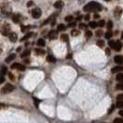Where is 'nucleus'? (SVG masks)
I'll use <instances>...</instances> for the list:
<instances>
[{
  "label": "nucleus",
  "mask_w": 123,
  "mask_h": 123,
  "mask_svg": "<svg viewBox=\"0 0 123 123\" xmlns=\"http://www.w3.org/2000/svg\"><path fill=\"white\" fill-rule=\"evenodd\" d=\"M105 37L106 38V39H110L111 37H112V32L111 31H108V32H106V34H105Z\"/></svg>",
  "instance_id": "nucleus-20"
},
{
  "label": "nucleus",
  "mask_w": 123,
  "mask_h": 123,
  "mask_svg": "<svg viewBox=\"0 0 123 123\" xmlns=\"http://www.w3.org/2000/svg\"><path fill=\"white\" fill-rule=\"evenodd\" d=\"M65 30H66V26L64 24H58L57 25V31L58 32H63Z\"/></svg>",
  "instance_id": "nucleus-16"
},
{
  "label": "nucleus",
  "mask_w": 123,
  "mask_h": 123,
  "mask_svg": "<svg viewBox=\"0 0 123 123\" xmlns=\"http://www.w3.org/2000/svg\"><path fill=\"white\" fill-rule=\"evenodd\" d=\"M22 32H25L26 31V29H28V27H24V26H22Z\"/></svg>",
  "instance_id": "nucleus-43"
},
{
  "label": "nucleus",
  "mask_w": 123,
  "mask_h": 123,
  "mask_svg": "<svg viewBox=\"0 0 123 123\" xmlns=\"http://www.w3.org/2000/svg\"><path fill=\"white\" fill-rule=\"evenodd\" d=\"M12 21L15 23H19V21H20V15L19 14H14L12 16Z\"/></svg>",
  "instance_id": "nucleus-10"
},
{
  "label": "nucleus",
  "mask_w": 123,
  "mask_h": 123,
  "mask_svg": "<svg viewBox=\"0 0 123 123\" xmlns=\"http://www.w3.org/2000/svg\"><path fill=\"white\" fill-rule=\"evenodd\" d=\"M102 9V5L97 2H90L83 7V10L85 12H98V11H101Z\"/></svg>",
  "instance_id": "nucleus-1"
},
{
  "label": "nucleus",
  "mask_w": 123,
  "mask_h": 123,
  "mask_svg": "<svg viewBox=\"0 0 123 123\" xmlns=\"http://www.w3.org/2000/svg\"><path fill=\"white\" fill-rule=\"evenodd\" d=\"M102 34H103V31H102V30H98V31L96 32V35H97L98 37H100Z\"/></svg>",
  "instance_id": "nucleus-34"
},
{
  "label": "nucleus",
  "mask_w": 123,
  "mask_h": 123,
  "mask_svg": "<svg viewBox=\"0 0 123 123\" xmlns=\"http://www.w3.org/2000/svg\"><path fill=\"white\" fill-rule=\"evenodd\" d=\"M122 98H123L122 94H120V95H118L117 96V101H123Z\"/></svg>",
  "instance_id": "nucleus-32"
},
{
  "label": "nucleus",
  "mask_w": 123,
  "mask_h": 123,
  "mask_svg": "<svg viewBox=\"0 0 123 123\" xmlns=\"http://www.w3.org/2000/svg\"><path fill=\"white\" fill-rule=\"evenodd\" d=\"M33 34H34L33 33H28V34H26V35H25L23 38H21V41H26V40H28V39H29L31 36H33Z\"/></svg>",
  "instance_id": "nucleus-15"
},
{
  "label": "nucleus",
  "mask_w": 123,
  "mask_h": 123,
  "mask_svg": "<svg viewBox=\"0 0 123 123\" xmlns=\"http://www.w3.org/2000/svg\"><path fill=\"white\" fill-rule=\"evenodd\" d=\"M94 18H95V19H98V18H99V15H98V14H95V15H94Z\"/></svg>",
  "instance_id": "nucleus-44"
},
{
  "label": "nucleus",
  "mask_w": 123,
  "mask_h": 123,
  "mask_svg": "<svg viewBox=\"0 0 123 123\" xmlns=\"http://www.w3.org/2000/svg\"><path fill=\"white\" fill-rule=\"evenodd\" d=\"M60 38H61V40L63 42H68V36L67 34H62L61 36H60Z\"/></svg>",
  "instance_id": "nucleus-21"
},
{
  "label": "nucleus",
  "mask_w": 123,
  "mask_h": 123,
  "mask_svg": "<svg viewBox=\"0 0 123 123\" xmlns=\"http://www.w3.org/2000/svg\"><path fill=\"white\" fill-rule=\"evenodd\" d=\"M8 77H9V79H10L11 81H14V76L12 73H8Z\"/></svg>",
  "instance_id": "nucleus-39"
},
{
  "label": "nucleus",
  "mask_w": 123,
  "mask_h": 123,
  "mask_svg": "<svg viewBox=\"0 0 123 123\" xmlns=\"http://www.w3.org/2000/svg\"><path fill=\"white\" fill-rule=\"evenodd\" d=\"M85 20H86V21H89V20H90L89 15H86V16H85Z\"/></svg>",
  "instance_id": "nucleus-42"
},
{
  "label": "nucleus",
  "mask_w": 123,
  "mask_h": 123,
  "mask_svg": "<svg viewBox=\"0 0 123 123\" xmlns=\"http://www.w3.org/2000/svg\"><path fill=\"white\" fill-rule=\"evenodd\" d=\"M46 60H47V62H50V63H56V59L53 56H47Z\"/></svg>",
  "instance_id": "nucleus-12"
},
{
  "label": "nucleus",
  "mask_w": 123,
  "mask_h": 123,
  "mask_svg": "<svg viewBox=\"0 0 123 123\" xmlns=\"http://www.w3.org/2000/svg\"><path fill=\"white\" fill-rule=\"evenodd\" d=\"M96 44H97V45L99 47H104V45H105V42L103 41V40H98Z\"/></svg>",
  "instance_id": "nucleus-24"
},
{
  "label": "nucleus",
  "mask_w": 123,
  "mask_h": 123,
  "mask_svg": "<svg viewBox=\"0 0 123 123\" xmlns=\"http://www.w3.org/2000/svg\"><path fill=\"white\" fill-rule=\"evenodd\" d=\"M38 103H40V101H39L37 98H34V104H35V106H38ZM37 107H38V106H37Z\"/></svg>",
  "instance_id": "nucleus-38"
},
{
  "label": "nucleus",
  "mask_w": 123,
  "mask_h": 123,
  "mask_svg": "<svg viewBox=\"0 0 123 123\" xmlns=\"http://www.w3.org/2000/svg\"><path fill=\"white\" fill-rule=\"evenodd\" d=\"M114 123H123V119L120 118V117L115 118V119H114Z\"/></svg>",
  "instance_id": "nucleus-30"
},
{
  "label": "nucleus",
  "mask_w": 123,
  "mask_h": 123,
  "mask_svg": "<svg viewBox=\"0 0 123 123\" xmlns=\"http://www.w3.org/2000/svg\"><path fill=\"white\" fill-rule=\"evenodd\" d=\"M63 5H64V3L62 2L61 0H58V1H56L55 4H54V7L56 8H61L63 7Z\"/></svg>",
  "instance_id": "nucleus-9"
},
{
  "label": "nucleus",
  "mask_w": 123,
  "mask_h": 123,
  "mask_svg": "<svg viewBox=\"0 0 123 123\" xmlns=\"http://www.w3.org/2000/svg\"><path fill=\"white\" fill-rule=\"evenodd\" d=\"M82 19V16H79V17H77V21H81Z\"/></svg>",
  "instance_id": "nucleus-46"
},
{
  "label": "nucleus",
  "mask_w": 123,
  "mask_h": 123,
  "mask_svg": "<svg viewBox=\"0 0 123 123\" xmlns=\"http://www.w3.org/2000/svg\"><path fill=\"white\" fill-rule=\"evenodd\" d=\"M1 33L3 35H8V30L7 29H5V27L2 29V31H1Z\"/></svg>",
  "instance_id": "nucleus-29"
},
{
  "label": "nucleus",
  "mask_w": 123,
  "mask_h": 123,
  "mask_svg": "<svg viewBox=\"0 0 123 123\" xmlns=\"http://www.w3.org/2000/svg\"><path fill=\"white\" fill-rule=\"evenodd\" d=\"M123 106V101H117V107L122 108Z\"/></svg>",
  "instance_id": "nucleus-28"
},
{
  "label": "nucleus",
  "mask_w": 123,
  "mask_h": 123,
  "mask_svg": "<svg viewBox=\"0 0 123 123\" xmlns=\"http://www.w3.org/2000/svg\"><path fill=\"white\" fill-rule=\"evenodd\" d=\"M35 52H36V54L37 55H39V56H41V55H44L45 53V50H43V49H35Z\"/></svg>",
  "instance_id": "nucleus-18"
},
{
  "label": "nucleus",
  "mask_w": 123,
  "mask_h": 123,
  "mask_svg": "<svg viewBox=\"0 0 123 123\" xmlns=\"http://www.w3.org/2000/svg\"><path fill=\"white\" fill-rule=\"evenodd\" d=\"M112 27H113V23L111 21H109L107 22V28H108V30H110V29H112Z\"/></svg>",
  "instance_id": "nucleus-33"
},
{
  "label": "nucleus",
  "mask_w": 123,
  "mask_h": 123,
  "mask_svg": "<svg viewBox=\"0 0 123 123\" xmlns=\"http://www.w3.org/2000/svg\"><path fill=\"white\" fill-rule=\"evenodd\" d=\"M114 61L116 62L117 64H119V65H121L123 63V57L121 56H116L115 57H114Z\"/></svg>",
  "instance_id": "nucleus-8"
},
{
  "label": "nucleus",
  "mask_w": 123,
  "mask_h": 123,
  "mask_svg": "<svg viewBox=\"0 0 123 123\" xmlns=\"http://www.w3.org/2000/svg\"><path fill=\"white\" fill-rule=\"evenodd\" d=\"M117 89L122 90V82H120L119 84H117Z\"/></svg>",
  "instance_id": "nucleus-37"
},
{
  "label": "nucleus",
  "mask_w": 123,
  "mask_h": 123,
  "mask_svg": "<svg viewBox=\"0 0 123 123\" xmlns=\"http://www.w3.org/2000/svg\"><path fill=\"white\" fill-rule=\"evenodd\" d=\"M123 68H122V67H120V66H118V67H114V68H112V72L113 73H116V72H118V71H121Z\"/></svg>",
  "instance_id": "nucleus-13"
},
{
  "label": "nucleus",
  "mask_w": 123,
  "mask_h": 123,
  "mask_svg": "<svg viewBox=\"0 0 123 123\" xmlns=\"http://www.w3.org/2000/svg\"><path fill=\"white\" fill-rule=\"evenodd\" d=\"M32 5H33V2H32V1H30V2H29V3L27 4L28 7H30V6H32Z\"/></svg>",
  "instance_id": "nucleus-45"
},
{
  "label": "nucleus",
  "mask_w": 123,
  "mask_h": 123,
  "mask_svg": "<svg viewBox=\"0 0 123 123\" xmlns=\"http://www.w3.org/2000/svg\"><path fill=\"white\" fill-rule=\"evenodd\" d=\"M11 68H14V69H18V70H21V71H24L26 68L25 66L21 65V64H19V63H15L11 66Z\"/></svg>",
  "instance_id": "nucleus-5"
},
{
  "label": "nucleus",
  "mask_w": 123,
  "mask_h": 123,
  "mask_svg": "<svg viewBox=\"0 0 123 123\" xmlns=\"http://www.w3.org/2000/svg\"><path fill=\"white\" fill-rule=\"evenodd\" d=\"M57 37V32L56 31H51L49 34H48V38L50 40H54Z\"/></svg>",
  "instance_id": "nucleus-7"
},
{
  "label": "nucleus",
  "mask_w": 123,
  "mask_h": 123,
  "mask_svg": "<svg viewBox=\"0 0 123 123\" xmlns=\"http://www.w3.org/2000/svg\"><path fill=\"white\" fill-rule=\"evenodd\" d=\"M93 36V33L91 32V31H87L86 33H85V37L86 38H91Z\"/></svg>",
  "instance_id": "nucleus-26"
},
{
  "label": "nucleus",
  "mask_w": 123,
  "mask_h": 123,
  "mask_svg": "<svg viewBox=\"0 0 123 123\" xmlns=\"http://www.w3.org/2000/svg\"><path fill=\"white\" fill-rule=\"evenodd\" d=\"M89 26L92 28V29H95V28L97 27V23H96L95 21H91L89 23Z\"/></svg>",
  "instance_id": "nucleus-23"
},
{
  "label": "nucleus",
  "mask_w": 123,
  "mask_h": 123,
  "mask_svg": "<svg viewBox=\"0 0 123 123\" xmlns=\"http://www.w3.org/2000/svg\"><path fill=\"white\" fill-rule=\"evenodd\" d=\"M37 45H38L39 46H45V41L44 39H39V40L37 41Z\"/></svg>",
  "instance_id": "nucleus-17"
},
{
  "label": "nucleus",
  "mask_w": 123,
  "mask_h": 123,
  "mask_svg": "<svg viewBox=\"0 0 123 123\" xmlns=\"http://www.w3.org/2000/svg\"><path fill=\"white\" fill-rule=\"evenodd\" d=\"M97 26H99V27H104L105 26V21H100L98 23H97Z\"/></svg>",
  "instance_id": "nucleus-31"
},
{
  "label": "nucleus",
  "mask_w": 123,
  "mask_h": 123,
  "mask_svg": "<svg viewBox=\"0 0 123 123\" xmlns=\"http://www.w3.org/2000/svg\"><path fill=\"white\" fill-rule=\"evenodd\" d=\"M8 38H9L10 42L15 43V42H17V40H18V35L15 34V33H10V34H8Z\"/></svg>",
  "instance_id": "nucleus-6"
},
{
  "label": "nucleus",
  "mask_w": 123,
  "mask_h": 123,
  "mask_svg": "<svg viewBox=\"0 0 123 123\" xmlns=\"http://www.w3.org/2000/svg\"><path fill=\"white\" fill-rule=\"evenodd\" d=\"M13 90H14L13 85H12V84H9V83H7V84L1 89V92H2L3 95H5V94H9V93H11Z\"/></svg>",
  "instance_id": "nucleus-3"
},
{
  "label": "nucleus",
  "mask_w": 123,
  "mask_h": 123,
  "mask_svg": "<svg viewBox=\"0 0 123 123\" xmlns=\"http://www.w3.org/2000/svg\"><path fill=\"white\" fill-rule=\"evenodd\" d=\"M106 1H110V0H106Z\"/></svg>",
  "instance_id": "nucleus-48"
},
{
  "label": "nucleus",
  "mask_w": 123,
  "mask_h": 123,
  "mask_svg": "<svg viewBox=\"0 0 123 123\" xmlns=\"http://www.w3.org/2000/svg\"><path fill=\"white\" fill-rule=\"evenodd\" d=\"M79 27H80V29H85V28H87V25H85V24H83V23H81Z\"/></svg>",
  "instance_id": "nucleus-35"
},
{
  "label": "nucleus",
  "mask_w": 123,
  "mask_h": 123,
  "mask_svg": "<svg viewBox=\"0 0 123 123\" xmlns=\"http://www.w3.org/2000/svg\"><path fill=\"white\" fill-rule=\"evenodd\" d=\"M7 72V68L6 66H2L1 68V70H0V75L1 76H4L6 75V73Z\"/></svg>",
  "instance_id": "nucleus-11"
},
{
  "label": "nucleus",
  "mask_w": 123,
  "mask_h": 123,
  "mask_svg": "<svg viewBox=\"0 0 123 123\" xmlns=\"http://www.w3.org/2000/svg\"><path fill=\"white\" fill-rule=\"evenodd\" d=\"M79 34H80V31H78V30H72L71 31V35L72 36H77Z\"/></svg>",
  "instance_id": "nucleus-25"
},
{
  "label": "nucleus",
  "mask_w": 123,
  "mask_h": 123,
  "mask_svg": "<svg viewBox=\"0 0 123 123\" xmlns=\"http://www.w3.org/2000/svg\"><path fill=\"white\" fill-rule=\"evenodd\" d=\"M5 82V79H4L3 76H1V77H0V83H2V82Z\"/></svg>",
  "instance_id": "nucleus-41"
},
{
  "label": "nucleus",
  "mask_w": 123,
  "mask_h": 123,
  "mask_svg": "<svg viewBox=\"0 0 123 123\" xmlns=\"http://www.w3.org/2000/svg\"><path fill=\"white\" fill-rule=\"evenodd\" d=\"M108 45H109L110 47L113 48V49L116 50V51H120V50H121V47H122L121 43L119 41H109Z\"/></svg>",
  "instance_id": "nucleus-2"
},
{
  "label": "nucleus",
  "mask_w": 123,
  "mask_h": 123,
  "mask_svg": "<svg viewBox=\"0 0 123 123\" xmlns=\"http://www.w3.org/2000/svg\"><path fill=\"white\" fill-rule=\"evenodd\" d=\"M31 54V51L30 50H26V51H24L22 54L21 55V57H26V56H28Z\"/></svg>",
  "instance_id": "nucleus-19"
},
{
  "label": "nucleus",
  "mask_w": 123,
  "mask_h": 123,
  "mask_svg": "<svg viewBox=\"0 0 123 123\" xmlns=\"http://www.w3.org/2000/svg\"><path fill=\"white\" fill-rule=\"evenodd\" d=\"M106 56L110 55V49L109 48H106Z\"/></svg>",
  "instance_id": "nucleus-40"
},
{
  "label": "nucleus",
  "mask_w": 123,
  "mask_h": 123,
  "mask_svg": "<svg viewBox=\"0 0 123 123\" xmlns=\"http://www.w3.org/2000/svg\"><path fill=\"white\" fill-rule=\"evenodd\" d=\"M32 15H33V18H34V19H39L42 15L41 9L38 8V7H35L34 9H33V11H32Z\"/></svg>",
  "instance_id": "nucleus-4"
},
{
  "label": "nucleus",
  "mask_w": 123,
  "mask_h": 123,
  "mask_svg": "<svg viewBox=\"0 0 123 123\" xmlns=\"http://www.w3.org/2000/svg\"><path fill=\"white\" fill-rule=\"evenodd\" d=\"M72 20H73V17H72V15L67 16V17L65 18V21H68V22H70V21H72Z\"/></svg>",
  "instance_id": "nucleus-27"
},
{
  "label": "nucleus",
  "mask_w": 123,
  "mask_h": 123,
  "mask_svg": "<svg viewBox=\"0 0 123 123\" xmlns=\"http://www.w3.org/2000/svg\"><path fill=\"white\" fill-rule=\"evenodd\" d=\"M15 57H16V56L14 55V54H12V55H10L9 56H7V58H6V62H7V63H9L10 61H12L13 59H15Z\"/></svg>",
  "instance_id": "nucleus-14"
},
{
  "label": "nucleus",
  "mask_w": 123,
  "mask_h": 123,
  "mask_svg": "<svg viewBox=\"0 0 123 123\" xmlns=\"http://www.w3.org/2000/svg\"><path fill=\"white\" fill-rule=\"evenodd\" d=\"M75 26H76V22H72V23H71V21H70V23L68 24V27H70V28L75 27Z\"/></svg>",
  "instance_id": "nucleus-36"
},
{
  "label": "nucleus",
  "mask_w": 123,
  "mask_h": 123,
  "mask_svg": "<svg viewBox=\"0 0 123 123\" xmlns=\"http://www.w3.org/2000/svg\"><path fill=\"white\" fill-rule=\"evenodd\" d=\"M119 115H120V116H123V111H122V110H120V111H119Z\"/></svg>",
  "instance_id": "nucleus-47"
},
{
  "label": "nucleus",
  "mask_w": 123,
  "mask_h": 123,
  "mask_svg": "<svg viewBox=\"0 0 123 123\" xmlns=\"http://www.w3.org/2000/svg\"><path fill=\"white\" fill-rule=\"evenodd\" d=\"M116 79H117V81L122 82V81H123V74H122V73H119V74H117V75Z\"/></svg>",
  "instance_id": "nucleus-22"
}]
</instances>
